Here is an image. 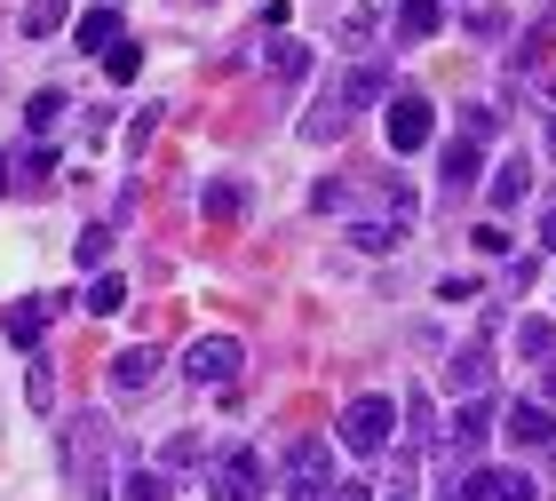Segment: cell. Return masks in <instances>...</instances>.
Instances as JSON below:
<instances>
[{"mask_svg": "<svg viewBox=\"0 0 556 501\" xmlns=\"http://www.w3.org/2000/svg\"><path fill=\"white\" fill-rule=\"evenodd\" d=\"M525 191H533V160H509V167L493 175V208H517Z\"/></svg>", "mask_w": 556, "mask_h": 501, "instance_id": "obj_22", "label": "cell"}, {"mask_svg": "<svg viewBox=\"0 0 556 501\" xmlns=\"http://www.w3.org/2000/svg\"><path fill=\"white\" fill-rule=\"evenodd\" d=\"M334 96L350 112H366V104H382V96H390V72L382 64H358V72H342V80H334Z\"/></svg>", "mask_w": 556, "mask_h": 501, "instance_id": "obj_15", "label": "cell"}, {"mask_svg": "<svg viewBox=\"0 0 556 501\" xmlns=\"http://www.w3.org/2000/svg\"><path fill=\"white\" fill-rule=\"evenodd\" d=\"M270 72H278V80H302V72H311V48H302V40H278V48H270Z\"/></svg>", "mask_w": 556, "mask_h": 501, "instance_id": "obj_26", "label": "cell"}, {"mask_svg": "<svg viewBox=\"0 0 556 501\" xmlns=\"http://www.w3.org/2000/svg\"><path fill=\"white\" fill-rule=\"evenodd\" d=\"M501 430H509V446H548V438H556V414L541 406V398H525V406H509Z\"/></svg>", "mask_w": 556, "mask_h": 501, "instance_id": "obj_12", "label": "cell"}, {"mask_svg": "<svg viewBox=\"0 0 556 501\" xmlns=\"http://www.w3.org/2000/svg\"><path fill=\"white\" fill-rule=\"evenodd\" d=\"M207 493H215V501H263V493H270L263 454H247V446H239V454H223V462L207 469Z\"/></svg>", "mask_w": 556, "mask_h": 501, "instance_id": "obj_7", "label": "cell"}, {"mask_svg": "<svg viewBox=\"0 0 556 501\" xmlns=\"http://www.w3.org/2000/svg\"><path fill=\"white\" fill-rule=\"evenodd\" d=\"M477 167H485V143H477V136H453V143H445V191H469Z\"/></svg>", "mask_w": 556, "mask_h": 501, "instance_id": "obj_17", "label": "cell"}, {"mask_svg": "<svg viewBox=\"0 0 556 501\" xmlns=\"http://www.w3.org/2000/svg\"><path fill=\"white\" fill-rule=\"evenodd\" d=\"M445 24V0H397V40H429Z\"/></svg>", "mask_w": 556, "mask_h": 501, "instance_id": "obj_18", "label": "cell"}, {"mask_svg": "<svg viewBox=\"0 0 556 501\" xmlns=\"http://www.w3.org/2000/svg\"><path fill=\"white\" fill-rule=\"evenodd\" d=\"M0 191H9V160H0Z\"/></svg>", "mask_w": 556, "mask_h": 501, "instance_id": "obj_36", "label": "cell"}, {"mask_svg": "<svg viewBox=\"0 0 556 501\" xmlns=\"http://www.w3.org/2000/svg\"><path fill=\"white\" fill-rule=\"evenodd\" d=\"M541 493V478H525V469H462V478L445 486V501H533Z\"/></svg>", "mask_w": 556, "mask_h": 501, "instance_id": "obj_5", "label": "cell"}, {"mask_svg": "<svg viewBox=\"0 0 556 501\" xmlns=\"http://www.w3.org/2000/svg\"><path fill=\"white\" fill-rule=\"evenodd\" d=\"M80 48H119V9H112V0L80 16Z\"/></svg>", "mask_w": 556, "mask_h": 501, "instance_id": "obj_21", "label": "cell"}, {"mask_svg": "<svg viewBox=\"0 0 556 501\" xmlns=\"http://www.w3.org/2000/svg\"><path fill=\"white\" fill-rule=\"evenodd\" d=\"M56 120H64V96H56V88H40L33 104H24V128H33V136H48Z\"/></svg>", "mask_w": 556, "mask_h": 501, "instance_id": "obj_24", "label": "cell"}, {"mask_svg": "<svg viewBox=\"0 0 556 501\" xmlns=\"http://www.w3.org/2000/svg\"><path fill=\"white\" fill-rule=\"evenodd\" d=\"M64 16H72V0H24V40L64 33Z\"/></svg>", "mask_w": 556, "mask_h": 501, "instance_id": "obj_19", "label": "cell"}, {"mask_svg": "<svg viewBox=\"0 0 556 501\" xmlns=\"http://www.w3.org/2000/svg\"><path fill=\"white\" fill-rule=\"evenodd\" d=\"M541 406H556V359L541 366Z\"/></svg>", "mask_w": 556, "mask_h": 501, "instance_id": "obj_34", "label": "cell"}, {"mask_svg": "<svg viewBox=\"0 0 556 501\" xmlns=\"http://www.w3.org/2000/svg\"><path fill=\"white\" fill-rule=\"evenodd\" d=\"M160 374H167V359H160L151 342H136V350H119V359H112V390H119V398H143Z\"/></svg>", "mask_w": 556, "mask_h": 501, "instance_id": "obj_10", "label": "cell"}, {"mask_svg": "<svg viewBox=\"0 0 556 501\" xmlns=\"http://www.w3.org/2000/svg\"><path fill=\"white\" fill-rule=\"evenodd\" d=\"M350 120H358V112H350L342 96H326V104H311V112H302V143H334V136L350 128Z\"/></svg>", "mask_w": 556, "mask_h": 501, "instance_id": "obj_16", "label": "cell"}, {"mask_svg": "<svg viewBox=\"0 0 556 501\" xmlns=\"http://www.w3.org/2000/svg\"><path fill=\"white\" fill-rule=\"evenodd\" d=\"M72 255H80V271H88V263H104V255H112V231H104V223H88V231H80V247H72Z\"/></svg>", "mask_w": 556, "mask_h": 501, "instance_id": "obj_28", "label": "cell"}, {"mask_svg": "<svg viewBox=\"0 0 556 501\" xmlns=\"http://www.w3.org/2000/svg\"><path fill=\"white\" fill-rule=\"evenodd\" d=\"M429 136H438V104H429L421 88H397V96H390V152L414 160Z\"/></svg>", "mask_w": 556, "mask_h": 501, "instance_id": "obj_4", "label": "cell"}, {"mask_svg": "<svg viewBox=\"0 0 556 501\" xmlns=\"http://www.w3.org/2000/svg\"><path fill=\"white\" fill-rule=\"evenodd\" d=\"M541 239L556 247V191H548V208H541Z\"/></svg>", "mask_w": 556, "mask_h": 501, "instance_id": "obj_35", "label": "cell"}, {"mask_svg": "<svg viewBox=\"0 0 556 501\" xmlns=\"http://www.w3.org/2000/svg\"><path fill=\"white\" fill-rule=\"evenodd\" d=\"M469 33H477V40H509V9H477Z\"/></svg>", "mask_w": 556, "mask_h": 501, "instance_id": "obj_32", "label": "cell"}, {"mask_svg": "<svg viewBox=\"0 0 556 501\" xmlns=\"http://www.w3.org/2000/svg\"><path fill=\"white\" fill-rule=\"evenodd\" d=\"M104 72H112V80H136V72H143V48H136V40L104 48Z\"/></svg>", "mask_w": 556, "mask_h": 501, "instance_id": "obj_27", "label": "cell"}, {"mask_svg": "<svg viewBox=\"0 0 556 501\" xmlns=\"http://www.w3.org/2000/svg\"><path fill=\"white\" fill-rule=\"evenodd\" d=\"M421 446H429V398H421V390H406V462L421 454Z\"/></svg>", "mask_w": 556, "mask_h": 501, "instance_id": "obj_25", "label": "cell"}, {"mask_svg": "<svg viewBox=\"0 0 556 501\" xmlns=\"http://www.w3.org/2000/svg\"><path fill=\"white\" fill-rule=\"evenodd\" d=\"M64 462H72V486H80L88 501H112V469H119V430L112 414H88L64 430Z\"/></svg>", "mask_w": 556, "mask_h": 501, "instance_id": "obj_1", "label": "cell"}, {"mask_svg": "<svg viewBox=\"0 0 556 501\" xmlns=\"http://www.w3.org/2000/svg\"><path fill=\"white\" fill-rule=\"evenodd\" d=\"M56 311H64V295H33V303H9V311H0V327H9V342L24 350V359H33V350H40V327H48Z\"/></svg>", "mask_w": 556, "mask_h": 501, "instance_id": "obj_9", "label": "cell"}, {"mask_svg": "<svg viewBox=\"0 0 556 501\" xmlns=\"http://www.w3.org/2000/svg\"><path fill=\"white\" fill-rule=\"evenodd\" d=\"M414 231V191H397L390 184V199L374 215H350V247H366V255H382V247H397Z\"/></svg>", "mask_w": 556, "mask_h": 501, "instance_id": "obj_3", "label": "cell"}, {"mask_svg": "<svg viewBox=\"0 0 556 501\" xmlns=\"http://www.w3.org/2000/svg\"><path fill=\"white\" fill-rule=\"evenodd\" d=\"M382 0H350V9H342V48H358V57H366V48L374 40H382Z\"/></svg>", "mask_w": 556, "mask_h": 501, "instance_id": "obj_14", "label": "cell"}, {"mask_svg": "<svg viewBox=\"0 0 556 501\" xmlns=\"http://www.w3.org/2000/svg\"><path fill=\"white\" fill-rule=\"evenodd\" d=\"M287 493L294 501H326V493H334V446H326V438H302L287 454Z\"/></svg>", "mask_w": 556, "mask_h": 501, "instance_id": "obj_6", "label": "cell"}, {"mask_svg": "<svg viewBox=\"0 0 556 501\" xmlns=\"http://www.w3.org/2000/svg\"><path fill=\"white\" fill-rule=\"evenodd\" d=\"M184 374L199 390H223V383H239V335H199L184 350Z\"/></svg>", "mask_w": 556, "mask_h": 501, "instance_id": "obj_8", "label": "cell"}, {"mask_svg": "<svg viewBox=\"0 0 556 501\" xmlns=\"http://www.w3.org/2000/svg\"><path fill=\"white\" fill-rule=\"evenodd\" d=\"M453 390H462V398H485V390H493V350H485V342L453 350Z\"/></svg>", "mask_w": 556, "mask_h": 501, "instance_id": "obj_13", "label": "cell"}, {"mask_svg": "<svg viewBox=\"0 0 556 501\" xmlns=\"http://www.w3.org/2000/svg\"><path fill=\"white\" fill-rule=\"evenodd\" d=\"M326 501H366V486H358V478H334V493H326Z\"/></svg>", "mask_w": 556, "mask_h": 501, "instance_id": "obj_33", "label": "cell"}, {"mask_svg": "<svg viewBox=\"0 0 556 501\" xmlns=\"http://www.w3.org/2000/svg\"><path fill=\"white\" fill-rule=\"evenodd\" d=\"M199 454H207V446H199V438L184 430V438H167V454H160V469H191Z\"/></svg>", "mask_w": 556, "mask_h": 501, "instance_id": "obj_29", "label": "cell"}, {"mask_svg": "<svg viewBox=\"0 0 556 501\" xmlns=\"http://www.w3.org/2000/svg\"><path fill=\"white\" fill-rule=\"evenodd\" d=\"M485 438H493V390L485 398H462V414H453V454L477 462V454H485Z\"/></svg>", "mask_w": 556, "mask_h": 501, "instance_id": "obj_11", "label": "cell"}, {"mask_svg": "<svg viewBox=\"0 0 556 501\" xmlns=\"http://www.w3.org/2000/svg\"><path fill=\"white\" fill-rule=\"evenodd\" d=\"M517 350H525V359H556V318H517Z\"/></svg>", "mask_w": 556, "mask_h": 501, "instance_id": "obj_20", "label": "cell"}, {"mask_svg": "<svg viewBox=\"0 0 556 501\" xmlns=\"http://www.w3.org/2000/svg\"><path fill=\"white\" fill-rule=\"evenodd\" d=\"M128 501H167V478L160 469H128Z\"/></svg>", "mask_w": 556, "mask_h": 501, "instance_id": "obj_31", "label": "cell"}, {"mask_svg": "<svg viewBox=\"0 0 556 501\" xmlns=\"http://www.w3.org/2000/svg\"><path fill=\"white\" fill-rule=\"evenodd\" d=\"M80 303H88L96 318H112L119 303H128V279H119V271H104V279H88V295H80Z\"/></svg>", "mask_w": 556, "mask_h": 501, "instance_id": "obj_23", "label": "cell"}, {"mask_svg": "<svg viewBox=\"0 0 556 501\" xmlns=\"http://www.w3.org/2000/svg\"><path fill=\"white\" fill-rule=\"evenodd\" d=\"M239 208H247V191H239V184H207V215H223V223H231Z\"/></svg>", "mask_w": 556, "mask_h": 501, "instance_id": "obj_30", "label": "cell"}, {"mask_svg": "<svg viewBox=\"0 0 556 501\" xmlns=\"http://www.w3.org/2000/svg\"><path fill=\"white\" fill-rule=\"evenodd\" d=\"M390 438H397V398L366 390V398H350V406H342V446H350V454H382Z\"/></svg>", "mask_w": 556, "mask_h": 501, "instance_id": "obj_2", "label": "cell"}, {"mask_svg": "<svg viewBox=\"0 0 556 501\" xmlns=\"http://www.w3.org/2000/svg\"><path fill=\"white\" fill-rule=\"evenodd\" d=\"M390 501H414V493H390Z\"/></svg>", "mask_w": 556, "mask_h": 501, "instance_id": "obj_37", "label": "cell"}]
</instances>
